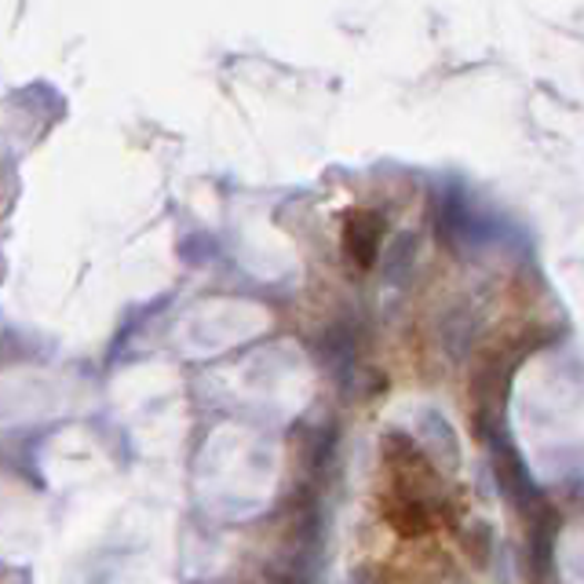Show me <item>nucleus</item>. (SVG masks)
<instances>
[{"label":"nucleus","instance_id":"obj_1","mask_svg":"<svg viewBox=\"0 0 584 584\" xmlns=\"http://www.w3.org/2000/svg\"><path fill=\"white\" fill-rule=\"evenodd\" d=\"M383 234H388V219L372 208H351L344 219V256L355 270H369L380 259Z\"/></svg>","mask_w":584,"mask_h":584}]
</instances>
